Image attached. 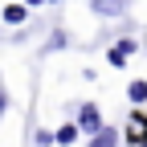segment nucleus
Segmentation results:
<instances>
[{
    "label": "nucleus",
    "instance_id": "1",
    "mask_svg": "<svg viewBox=\"0 0 147 147\" xmlns=\"http://www.w3.org/2000/svg\"><path fill=\"white\" fill-rule=\"evenodd\" d=\"M127 143L131 147H147V115H131V123H127Z\"/></svg>",
    "mask_w": 147,
    "mask_h": 147
},
{
    "label": "nucleus",
    "instance_id": "2",
    "mask_svg": "<svg viewBox=\"0 0 147 147\" xmlns=\"http://www.w3.org/2000/svg\"><path fill=\"white\" fill-rule=\"evenodd\" d=\"M74 127H86V131H98V127H102V115H98V106H82V119L74 123Z\"/></svg>",
    "mask_w": 147,
    "mask_h": 147
},
{
    "label": "nucleus",
    "instance_id": "3",
    "mask_svg": "<svg viewBox=\"0 0 147 147\" xmlns=\"http://www.w3.org/2000/svg\"><path fill=\"white\" fill-rule=\"evenodd\" d=\"M94 4V12H102V16H119L123 12V0H90Z\"/></svg>",
    "mask_w": 147,
    "mask_h": 147
},
{
    "label": "nucleus",
    "instance_id": "4",
    "mask_svg": "<svg viewBox=\"0 0 147 147\" xmlns=\"http://www.w3.org/2000/svg\"><path fill=\"white\" fill-rule=\"evenodd\" d=\"M115 143H119V135L110 131V127H98V131H94V143H90V147H115Z\"/></svg>",
    "mask_w": 147,
    "mask_h": 147
},
{
    "label": "nucleus",
    "instance_id": "5",
    "mask_svg": "<svg viewBox=\"0 0 147 147\" xmlns=\"http://www.w3.org/2000/svg\"><path fill=\"white\" fill-rule=\"evenodd\" d=\"M25 16H29V8H25V4H8V8H4V21H8V25H21Z\"/></svg>",
    "mask_w": 147,
    "mask_h": 147
},
{
    "label": "nucleus",
    "instance_id": "6",
    "mask_svg": "<svg viewBox=\"0 0 147 147\" xmlns=\"http://www.w3.org/2000/svg\"><path fill=\"white\" fill-rule=\"evenodd\" d=\"M74 139H78V127H74V123H65V127H61V131H57V135H53V143H65V147H69Z\"/></svg>",
    "mask_w": 147,
    "mask_h": 147
},
{
    "label": "nucleus",
    "instance_id": "7",
    "mask_svg": "<svg viewBox=\"0 0 147 147\" xmlns=\"http://www.w3.org/2000/svg\"><path fill=\"white\" fill-rule=\"evenodd\" d=\"M127 94H131V102H143V98H147V86H143V82H131Z\"/></svg>",
    "mask_w": 147,
    "mask_h": 147
},
{
    "label": "nucleus",
    "instance_id": "8",
    "mask_svg": "<svg viewBox=\"0 0 147 147\" xmlns=\"http://www.w3.org/2000/svg\"><path fill=\"white\" fill-rule=\"evenodd\" d=\"M4 106H8V98H4V94H0V110H4Z\"/></svg>",
    "mask_w": 147,
    "mask_h": 147
},
{
    "label": "nucleus",
    "instance_id": "9",
    "mask_svg": "<svg viewBox=\"0 0 147 147\" xmlns=\"http://www.w3.org/2000/svg\"><path fill=\"white\" fill-rule=\"evenodd\" d=\"M29 4H41V0H25V8H29Z\"/></svg>",
    "mask_w": 147,
    "mask_h": 147
}]
</instances>
